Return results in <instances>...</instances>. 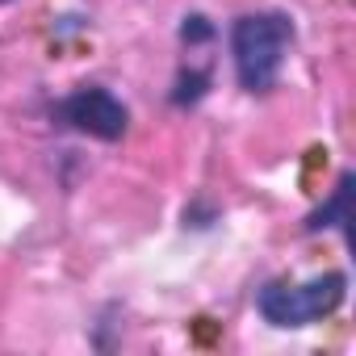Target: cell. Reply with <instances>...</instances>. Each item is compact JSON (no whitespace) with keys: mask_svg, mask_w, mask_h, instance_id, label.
Returning a JSON list of instances; mask_svg holds the SVG:
<instances>
[{"mask_svg":"<svg viewBox=\"0 0 356 356\" xmlns=\"http://www.w3.org/2000/svg\"><path fill=\"white\" fill-rule=\"evenodd\" d=\"M289 47H293V22H289V13H277V9L243 13L231 26V59H235L239 88L252 92V97L268 92L281 80Z\"/></svg>","mask_w":356,"mask_h":356,"instance_id":"6da1fadb","label":"cell"},{"mask_svg":"<svg viewBox=\"0 0 356 356\" xmlns=\"http://www.w3.org/2000/svg\"><path fill=\"white\" fill-rule=\"evenodd\" d=\"M348 293V277L339 268L310 277V281H264L256 293V310L268 327H310L339 310Z\"/></svg>","mask_w":356,"mask_h":356,"instance_id":"7a4b0ae2","label":"cell"},{"mask_svg":"<svg viewBox=\"0 0 356 356\" xmlns=\"http://www.w3.org/2000/svg\"><path fill=\"white\" fill-rule=\"evenodd\" d=\"M55 122L67 126V130H80V134H92L101 143H118L130 126V109L101 84H84L76 88L72 97H63L55 105Z\"/></svg>","mask_w":356,"mask_h":356,"instance_id":"3957f363","label":"cell"},{"mask_svg":"<svg viewBox=\"0 0 356 356\" xmlns=\"http://www.w3.org/2000/svg\"><path fill=\"white\" fill-rule=\"evenodd\" d=\"M348 222H352V172L339 176L331 202L306 218V231H318V227H339V231H348Z\"/></svg>","mask_w":356,"mask_h":356,"instance_id":"277c9868","label":"cell"},{"mask_svg":"<svg viewBox=\"0 0 356 356\" xmlns=\"http://www.w3.org/2000/svg\"><path fill=\"white\" fill-rule=\"evenodd\" d=\"M206 84H210V72H181V80H176V92H172V101H176V105H193V101L206 92Z\"/></svg>","mask_w":356,"mask_h":356,"instance_id":"5b68a950","label":"cell"},{"mask_svg":"<svg viewBox=\"0 0 356 356\" xmlns=\"http://www.w3.org/2000/svg\"><path fill=\"white\" fill-rule=\"evenodd\" d=\"M181 38H185L189 47H197V42H210V38H214V26H210L202 13H189V17H185V26H181Z\"/></svg>","mask_w":356,"mask_h":356,"instance_id":"8992f818","label":"cell"},{"mask_svg":"<svg viewBox=\"0 0 356 356\" xmlns=\"http://www.w3.org/2000/svg\"><path fill=\"white\" fill-rule=\"evenodd\" d=\"M0 5H9V0H0Z\"/></svg>","mask_w":356,"mask_h":356,"instance_id":"52a82bcc","label":"cell"}]
</instances>
